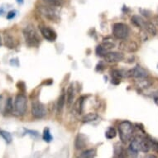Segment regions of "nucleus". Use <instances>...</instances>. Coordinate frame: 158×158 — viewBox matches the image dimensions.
I'll return each mask as SVG.
<instances>
[{"mask_svg":"<svg viewBox=\"0 0 158 158\" xmlns=\"http://www.w3.org/2000/svg\"><path fill=\"white\" fill-rule=\"evenodd\" d=\"M23 34L26 44L28 47H36L41 43V37L33 25L30 24L25 27L23 31Z\"/></svg>","mask_w":158,"mask_h":158,"instance_id":"obj_1","label":"nucleus"},{"mask_svg":"<svg viewBox=\"0 0 158 158\" xmlns=\"http://www.w3.org/2000/svg\"><path fill=\"white\" fill-rule=\"evenodd\" d=\"M118 133L120 140L123 143H127L132 140L134 133V126L129 121H123L118 125Z\"/></svg>","mask_w":158,"mask_h":158,"instance_id":"obj_2","label":"nucleus"},{"mask_svg":"<svg viewBox=\"0 0 158 158\" xmlns=\"http://www.w3.org/2000/svg\"><path fill=\"white\" fill-rule=\"evenodd\" d=\"M27 109V98L23 94H18L16 96L14 104H13V115L17 117L23 116L26 114Z\"/></svg>","mask_w":158,"mask_h":158,"instance_id":"obj_3","label":"nucleus"},{"mask_svg":"<svg viewBox=\"0 0 158 158\" xmlns=\"http://www.w3.org/2000/svg\"><path fill=\"white\" fill-rule=\"evenodd\" d=\"M39 13L42 16H43L45 18L48 19L51 22H58L59 21V15L56 11V8L54 7H51V6L43 5L38 6Z\"/></svg>","mask_w":158,"mask_h":158,"instance_id":"obj_4","label":"nucleus"},{"mask_svg":"<svg viewBox=\"0 0 158 158\" xmlns=\"http://www.w3.org/2000/svg\"><path fill=\"white\" fill-rule=\"evenodd\" d=\"M129 27L127 24L123 23H117L113 26V35L116 39L124 40L129 36Z\"/></svg>","mask_w":158,"mask_h":158,"instance_id":"obj_5","label":"nucleus"},{"mask_svg":"<svg viewBox=\"0 0 158 158\" xmlns=\"http://www.w3.org/2000/svg\"><path fill=\"white\" fill-rule=\"evenodd\" d=\"M47 114V108L44 104L39 101H33L31 103V115L36 119L43 118Z\"/></svg>","mask_w":158,"mask_h":158,"instance_id":"obj_6","label":"nucleus"},{"mask_svg":"<svg viewBox=\"0 0 158 158\" xmlns=\"http://www.w3.org/2000/svg\"><path fill=\"white\" fill-rule=\"evenodd\" d=\"M132 77L135 78L137 80L145 79V78L148 77V72L144 68H143L139 65H137L134 68L127 70V78Z\"/></svg>","mask_w":158,"mask_h":158,"instance_id":"obj_7","label":"nucleus"},{"mask_svg":"<svg viewBox=\"0 0 158 158\" xmlns=\"http://www.w3.org/2000/svg\"><path fill=\"white\" fill-rule=\"evenodd\" d=\"M40 31L42 36L44 37L47 41L51 42H55L57 38V34L54 29H52L51 27L42 26L40 27Z\"/></svg>","mask_w":158,"mask_h":158,"instance_id":"obj_8","label":"nucleus"},{"mask_svg":"<svg viewBox=\"0 0 158 158\" xmlns=\"http://www.w3.org/2000/svg\"><path fill=\"white\" fill-rule=\"evenodd\" d=\"M104 60L108 63H117L124 59V55L119 52H108L104 56Z\"/></svg>","mask_w":158,"mask_h":158,"instance_id":"obj_9","label":"nucleus"},{"mask_svg":"<svg viewBox=\"0 0 158 158\" xmlns=\"http://www.w3.org/2000/svg\"><path fill=\"white\" fill-rule=\"evenodd\" d=\"M119 49L127 52H135L138 49V46L133 41H128L124 39L123 41L120 42Z\"/></svg>","mask_w":158,"mask_h":158,"instance_id":"obj_10","label":"nucleus"},{"mask_svg":"<svg viewBox=\"0 0 158 158\" xmlns=\"http://www.w3.org/2000/svg\"><path fill=\"white\" fill-rule=\"evenodd\" d=\"M87 145V137L85 135L82 134V133H79L76 136L75 141V147L76 149L80 150L82 148H85Z\"/></svg>","mask_w":158,"mask_h":158,"instance_id":"obj_11","label":"nucleus"},{"mask_svg":"<svg viewBox=\"0 0 158 158\" xmlns=\"http://www.w3.org/2000/svg\"><path fill=\"white\" fill-rule=\"evenodd\" d=\"M75 87L73 85V84H70L69 87H68L66 94H65V98H66V104L69 107L73 104V101L75 99Z\"/></svg>","mask_w":158,"mask_h":158,"instance_id":"obj_12","label":"nucleus"},{"mask_svg":"<svg viewBox=\"0 0 158 158\" xmlns=\"http://www.w3.org/2000/svg\"><path fill=\"white\" fill-rule=\"evenodd\" d=\"M4 44L9 49H14L17 47L18 42L16 41V39L14 38V36H13L10 34H5L4 35Z\"/></svg>","mask_w":158,"mask_h":158,"instance_id":"obj_13","label":"nucleus"},{"mask_svg":"<svg viewBox=\"0 0 158 158\" xmlns=\"http://www.w3.org/2000/svg\"><path fill=\"white\" fill-rule=\"evenodd\" d=\"M131 22H132V23L134 25V26L137 27H139V28H144V27H145L146 22L144 19H143L142 17L138 15H133L131 18Z\"/></svg>","mask_w":158,"mask_h":158,"instance_id":"obj_14","label":"nucleus"},{"mask_svg":"<svg viewBox=\"0 0 158 158\" xmlns=\"http://www.w3.org/2000/svg\"><path fill=\"white\" fill-rule=\"evenodd\" d=\"M65 101H66V98H65V94L62 93L60 95V97L58 98V101H57L56 104V109L57 113L58 114H60L62 112L64 107H65Z\"/></svg>","mask_w":158,"mask_h":158,"instance_id":"obj_15","label":"nucleus"},{"mask_svg":"<svg viewBox=\"0 0 158 158\" xmlns=\"http://www.w3.org/2000/svg\"><path fill=\"white\" fill-rule=\"evenodd\" d=\"M44 4L54 8H60L64 4L65 0H42Z\"/></svg>","mask_w":158,"mask_h":158,"instance_id":"obj_16","label":"nucleus"},{"mask_svg":"<svg viewBox=\"0 0 158 158\" xmlns=\"http://www.w3.org/2000/svg\"><path fill=\"white\" fill-rule=\"evenodd\" d=\"M84 97H81L77 99V101L75 103V105H74V109L77 114H81L82 112H83V106H84Z\"/></svg>","mask_w":158,"mask_h":158,"instance_id":"obj_17","label":"nucleus"},{"mask_svg":"<svg viewBox=\"0 0 158 158\" xmlns=\"http://www.w3.org/2000/svg\"><path fill=\"white\" fill-rule=\"evenodd\" d=\"M98 118V116L94 113H89V114H85V116L82 118V122L83 123H90L95 121L97 118Z\"/></svg>","mask_w":158,"mask_h":158,"instance_id":"obj_18","label":"nucleus"},{"mask_svg":"<svg viewBox=\"0 0 158 158\" xmlns=\"http://www.w3.org/2000/svg\"><path fill=\"white\" fill-rule=\"evenodd\" d=\"M144 29H145L148 32H149L151 35H152V36H155L156 34V28L155 26H154V24H153L152 23L146 22Z\"/></svg>","mask_w":158,"mask_h":158,"instance_id":"obj_19","label":"nucleus"},{"mask_svg":"<svg viewBox=\"0 0 158 158\" xmlns=\"http://www.w3.org/2000/svg\"><path fill=\"white\" fill-rule=\"evenodd\" d=\"M0 136L3 137V140L5 141L6 143H12V141H13V137H12V135L11 133H9L7 131H4V130L0 129Z\"/></svg>","mask_w":158,"mask_h":158,"instance_id":"obj_20","label":"nucleus"},{"mask_svg":"<svg viewBox=\"0 0 158 158\" xmlns=\"http://www.w3.org/2000/svg\"><path fill=\"white\" fill-rule=\"evenodd\" d=\"M13 99H12V98H8L7 102H6L5 109H4V114H12V113H13Z\"/></svg>","mask_w":158,"mask_h":158,"instance_id":"obj_21","label":"nucleus"},{"mask_svg":"<svg viewBox=\"0 0 158 158\" xmlns=\"http://www.w3.org/2000/svg\"><path fill=\"white\" fill-rule=\"evenodd\" d=\"M96 156V151L95 149H88V150L85 151L80 155V157H94Z\"/></svg>","mask_w":158,"mask_h":158,"instance_id":"obj_22","label":"nucleus"},{"mask_svg":"<svg viewBox=\"0 0 158 158\" xmlns=\"http://www.w3.org/2000/svg\"><path fill=\"white\" fill-rule=\"evenodd\" d=\"M42 138L45 142L47 143H51L53 139V137L51 134V132H50V129L48 127H46L43 131V134H42Z\"/></svg>","mask_w":158,"mask_h":158,"instance_id":"obj_23","label":"nucleus"},{"mask_svg":"<svg viewBox=\"0 0 158 158\" xmlns=\"http://www.w3.org/2000/svg\"><path fill=\"white\" fill-rule=\"evenodd\" d=\"M117 135V131L115 130V128L113 127H110L108 128V130L105 132V137L108 139H113L114 137H116Z\"/></svg>","mask_w":158,"mask_h":158,"instance_id":"obj_24","label":"nucleus"},{"mask_svg":"<svg viewBox=\"0 0 158 158\" xmlns=\"http://www.w3.org/2000/svg\"><path fill=\"white\" fill-rule=\"evenodd\" d=\"M101 46L104 47V49L106 50L107 52H109V50L113 49L115 45H114V42H109V41H104V42L101 44Z\"/></svg>","mask_w":158,"mask_h":158,"instance_id":"obj_25","label":"nucleus"},{"mask_svg":"<svg viewBox=\"0 0 158 158\" xmlns=\"http://www.w3.org/2000/svg\"><path fill=\"white\" fill-rule=\"evenodd\" d=\"M123 152H124V150H123V148H122V146H115V148H114V153H115V155H116L117 156H123L122 154Z\"/></svg>","mask_w":158,"mask_h":158,"instance_id":"obj_26","label":"nucleus"},{"mask_svg":"<svg viewBox=\"0 0 158 158\" xmlns=\"http://www.w3.org/2000/svg\"><path fill=\"white\" fill-rule=\"evenodd\" d=\"M107 52H107L106 50L104 49V47H102L101 45L98 46L97 48H96V54L98 55V56H104Z\"/></svg>","mask_w":158,"mask_h":158,"instance_id":"obj_27","label":"nucleus"},{"mask_svg":"<svg viewBox=\"0 0 158 158\" xmlns=\"http://www.w3.org/2000/svg\"><path fill=\"white\" fill-rule=\"evenodd\" d=\"M150 143H151V149H152L154 152H158V142L152 139H150Z\"/></svg>","mask_w":158,"mask_h":158,"instance_id":"obj_28","label":"nucleus"},{"mask_svg":"<svg viewBox=\"0 0 158 158\" xmlns=\"http://www.w3.org/2000/svg\"><path fill=\"white\" fill-rule=\"evenodd\" d=\"M24 130H25V132H26L27 134L31 135V137H39L38 132H36V131H33V130H29V129H24Z\"/></svg>","mask_w":158,"mask_h":158,"instance_id":"obj_29","label":"nucleus"},{"mask_svg":"<svg viewBox=\"0 0 158 158\" xmlns=\"http://www.w3.org/2000/svg\"><path fill=\"white\" fill-rule=\"evenodd\" d=\"M16 14H17V12L16 11H10V12H8V14H7V19L8 20H11V19H13L16 17Z\"/></svg>","mask_w":158,"mask_h":158,"instance_id":"obj_30","label":"nucleus"},{"mask_svg":"<svg viewBox=\"0 0 158 158\" xmlns=\"http://www.w3.org/2000/svg\"><path fill=\"white\" fill-rule=\"evenodd\" d=\"M141 13H142V14H143L144 16H146L147 18H148V17H150L151 15V12H149V11L148 10H143V9H140Z\"/></svg>","mask_w":158,"mask_h":158,"instance_id":"obj_31","label":"nucleus"},{"mask_svg":"<svg viewBox=\"0 0 158 158\" xmlns=\"http://www.w3.org/2000/svg\"><path fill=\"white\" fill-rule=\"evenodd\" d=\"M154 102L156 105H158V95L154 96Z\"/></svg>","mask_w":158,"mask_h":158,"instance_id":"obj_32","label":"nucleus"},{"mask_svg":"<svg viewBox=\"0 0 158 158\" xmlns=\"http://www.w3.org/2000/svg\"><path fill=\"white\" fill-rule=\"evenodd\" d=\"M23 1L24 0H17V3H18V4H23Z\"/></svg>","mask_w":158,"mask_h":158,"instance_id":"obj_33","label":"nucleus"},{"mask_svg":"<svg viewBox=\"0 0 158 158\" xmlns=\"http://www.w3.org/2000/svg\"><path fill=\"white\" fill-rule=\"evenodd\" d=\"M3 13H4V9H3V8H0V15H1V14H3Z\"/></svg>","mask_w":158,"mask_h":158,"instance_id":"obj_34","label":"nucleus"},{"mask_svg":"<svg viewBox=\"0 0 158 158\" xmlns=\"http://www.w3.org/2000/svg\"><path fill=\"white\" fill-rule=\"evenodd\" d=\"M155 22H156V25L158 26V16H156V17Z\"/></svg>","mask_w":158,"mask_h":158,"instance_id":"obj_35","label":"nucleus"},{"mask_svg":"<svg viewBox=\"0 0 158 158\" xmlns=\"http://www.w3.org/2000/svg\"><path fill=\"white\" fill-rule=\"evenodd\" d=\"M2 45V39H1V36H0V46Z\"/></svg>","mask_w":158,"mask_h":158,"instance_id":"obj_36","label":"nucleus"},{"mask_svg":"<svg viewBox=\"0 0 158 158\" xmlns=\"http://www.w3.org/2000/svg\"><path fill=\"white\" fill-rule=\"evenodd\" d=\"M1 98H2V97H1V96H0V100H1Z\"/></svg>","mask_w":158,"mask_h":158,"instance_id":"obj_37","label":"nucleus"}]
</instances>
